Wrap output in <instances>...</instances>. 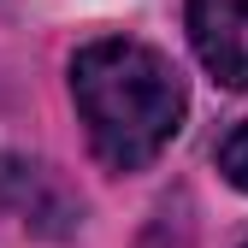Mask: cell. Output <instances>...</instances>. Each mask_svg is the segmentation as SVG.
Here are the masks:
<instances>
[{"label": "cell", "instance_id": "obj_1", "mask_svg": "<svg viewBox=\"0 0 248 248\" xmlns=\"http://www.w3.org/2000/svg\"><path fill=\"white\" fill-rule=\"evenodd\" d=\"M71 101L83 112L89 148L107 171H142L148 160H160L189 112L177 65L160 47L130 42V36H101L77 47Z\"/></svg>", "mask_w": 248, "mask_h": 248}, {"label": "cell", "instance_id": "obj_2", "mask_svg": "<svg viewBox=\"0 0 248 248\" xmlns=\"http://www.w3.org/2000/svg\"><path fill=\"white\" fill-rule=\"evenodd\" d=\"M0 213H12L18 225H36L42 236H65L83 219V207L59 189V177L18 154H0Z\"/></svg>", "mask_w": 248, "mask_h": 248}, {"label": "cell", "instance_id": "obj_3", "mask_svg": "<svg viewBox=\"0 0 248 248\" xmlns=\"http://www.w3.org/2000/svg\"><path fill=\"white\" fill-rule=\"evenodd\" d=\"M189 42L225 89H248V0H189Z\"/></svg>", "mask_w": 248, "mask_h": 248}, {"label": "cell", "instance_id": "obj_4", "mask_svg": "<svg viewBox=\"0 0 248 248\" xmlns=\"http://www.w3.org/2000/svg\"><path fill=\"white\" fill-rule=\"evenodd\" d=\"M219 171H225V177L236 183V189L248 195V118H242L236 130H231V136L219 142Z\"/></svg>", "mask_w": 248, "mask_h": 248}, {"label": "cell", "instance_id": "obj_5", "mask_svg": "<svg viewBox=\"0 0 248 248\" xmlns=\"http://www.w3.org/2000/svg\"><path fill=\"white\" fill-rule=\"evenodd\" d=\"M242 248H248V242H242Z\"/></svg>", "mask_w": 248, "mask_h": 248}]
</instances>
